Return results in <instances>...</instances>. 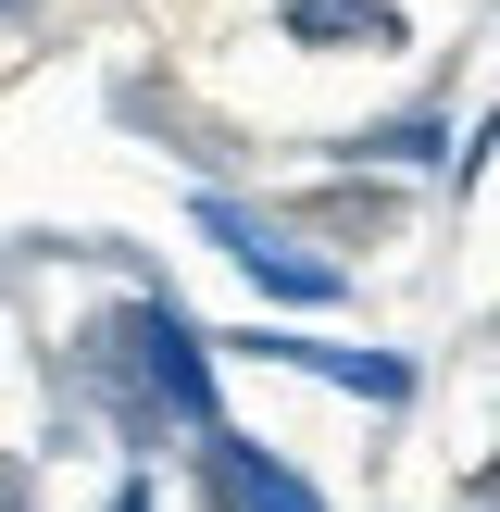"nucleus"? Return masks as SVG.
<instances>
[{
	"label": "nucleus",
	"instance_id": "obj_6",
	"mask_svg": "<svg viewBox=\"0 0 500 512\" xmlns=\"http://www.w3.org/2000/svg\"><path fill=\"white\" fill-rule=\"evenodd\" d=\"M325 163H375V175H400V163H438L450 150V125L438 113H375V125H338V138H313Z\"/></svg>",
	"mask_w": 500,
	"mask_h": 512
},
{
	"label": "nucleus",
	"instance_id": "obj_10",
	"mask_svg": "<svg viewBox=\"0 0 500 512\" xmlns=\"http://www.w3.org/2000/svg\"><path fill=\"white\" fill-rule=\"evenodd\" d=\"M100 512H163V500H150V475H125V488L100 500Z\"/></svg>",
	"mask_w": 500,
	"mask_h": 512
},
{
	"label": "nucleus",
	"instance_id": "obj_9",
	"mask_svg": "<svg viewBox=\"0 0 500 512\" xmlns=\"http://www.w3.org/2000/svg\"><path fill=\"white\" fill-rule=\"evenodd\" d=\"M475 500H500V450H488V463L463 475V512H475Z\"/></svg>",
	"mask_w": 500,
	"mask_h": 512
},
{
	"label": "nucleus",
	"instance_id": "obj_5",
	"mask_svg": "<svg viewBox=\"0 0 500 512\" xmlns=\"http://www.w3.org/2000/svg\"><path fill=\"white\" fill-rule=\"evenodd\" d=\"M275 38L288 50H400V0H275Z\"/></svg>",
	"mask_w": 500,
	"mask_h": 512
},
{
	"label": "nucleus",
	"instance_id": "obj_4",
	"mask_svg": "<svg viewBox=\"0 0 500 512\" xmlns=\"http://www.w3.org/2000/svg\"><path fill=\"white\" fill-rule=\"evenodd\" d=\"M200 475L225 488V512H325V488L288 463V450H263L250 425H200Z\"/></svg>",
	"mask_w": 500,
	"mask_h": 512
},
{
	"label": "nucleus",
	"instance_id": "obj_1",
	"mask_svg": "<svg viewBox=\"0 0 500 512\" xmlns=\"http://www.w3.org/2000/svg\"><path fill=\"white\" fill-rule=\"evenodd\" d=\"M75 388L113 413V438H125V450H163V425H175V438L225 425L213 325L175 313V288H138V300H113L100 325H75Z\"/></svg>",
	"mask_w": 500,
	"mask_h": 512
},
{
	"label": "nucleus",
	"instance_id": "obj_3",
	"mask_svg": "<svg viewBox=\"0 0 500 512\" xmlns=\"http://www.w3.org/2000/svg\"><path fill=\"white\" fill-rule=\"evenodd\" d=\"M213 350H238V363H288V375H313V388H350V400H375V413H400V400H413V363H400V350L288 338V325H238V338H213Z\"/></svg>",
	"mask_w": 500,
	"mask_h": 512
},
{
	"label": "nucleus",
	"instance_id": "obj_8",
	"mask_svg": "<svg viewBox=\"0 0 500 512\" xmlns=\"http://www.w3.org/2000/svg\"><path fill=\"white\" fill-rule=\"evenodd\" d=\"M0 512H38V475H25V450H0Z\"/></svg>",
	"mask_w": 500,
	"mask_h": 512
},
{
	"label": "nucleus",
	"instance_id": "obj_11",
	"mask_svg": "<svg viewBox=\"0 0 500 512\" xmlns=\"http://www.w3.org/2000/svg\"><path fill=\"white\" fill-rule=\"evenodd\" d=\"M25 13H38V0H0V25H25Z\"/></svg>",
	"mask_w": 500,
	"mask_h": 512
},
{
	"label": "nucleus",
	"instance_id": "obj_2",
	"mask_svg": "<svg viewBox=\"0 0 500 512\" xmlns=\"http://www.w3.org/2000/svg\"><path fill=\"white\" fill-rule=\"evenodd\" d=\"M200 238H213L225 263H238L250 288L275 300V313H325V300L350 288L338 250H300V225H288V213H263V200H238V188H200Z\"/></svg>",
	"mask_w": 500,
	"mask_h": 512
},
{
	"label": "nucleus",
	"instance_id": "obj_12",
	"mask_svg": "<svg viewBox=\"0 0 500 512\" xmlns=\"http://www.w3.org/2000/svg\"><path fill=\"white\" fill-rule=\"evenodd\" d=\"M488 338H500V313H488Z\"/></svg>",
	"mask_w": 500,
	"mask_h": 512
},
{
	"label": "nucleus",
	"instance_id": "obj_7",
	"mask_svg": "<svg viewBox=\"0 0 500 512\" xmlns=\"http://www.w3.org/2000/svg\"><path fill=\"white\" fill-rule=\"evenodd\" d=\"M388 213H400L388 188H325V200H313V225H325V238H363V250L388 238Z\"/></svg>",
	"mask_w": 500,
	"mask_h": 512
},
{
	"label": "nucleus",
	"instance_id": "obj_13",
	"mask_svg": "<svg viewBox=\"0 0 500 512\" xmlns=\"http://www.w3.org/2000/svg\"><path fill=\"white\" fill-rule=\"evenodd\" d=\"M475 512H500V500H475Z\"/></svg>",
	"mask_w": 500,
	"mask_h": 512
}]
</instances>
